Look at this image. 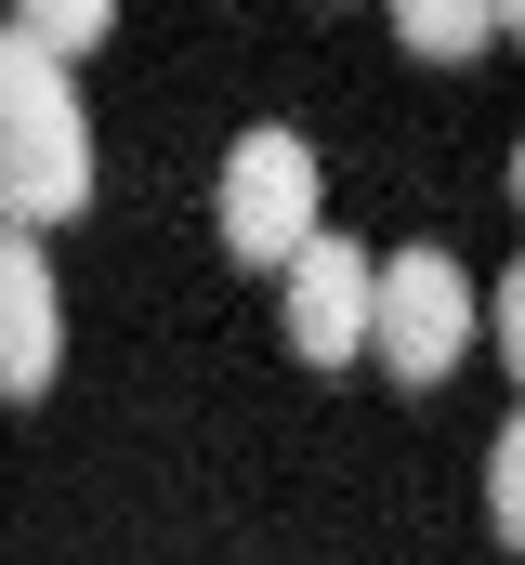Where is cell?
<instances>
[{
    "label": "cell",
    "mask_w": 525,
    "mask_h": 565,
    "mask_svg": "<svg viewBox=\"0 0 525 565\" xmlns=\"http://www.w3.org/2000/svg\"><path fill=\"white\" fill-rule=\"evenodd\" d=\"M93 211V119H79V79L40 66L26 40H0V224L40 237Z\"/></svg>",
    "instance_id": "1"
},
{
    "label": "cell",
    "mask_w": 525,
    "mask_h": 565,
    "mask_svg": "<svg viewBox=\"0 0 525 565\" xmlns=\"http://www.w3.org/2000/svg\"><path fill=\"white\" fill-rule=\"evenodd\" d=\"M473 329H486V289L460 277L447 250H394V264H368V355H382L407 395H433V382L473 355Z\"/></svg>",
    "instance_id": "2"
},
{
    "label": "cell",
    "mask_w": 525,
    "mask_h": 565,
    "mask_svg": "<svg viewBox=\"0 0 525 565\" xmlns=\"http://www.w3.org/2000/svg\"><path fill=\"white\" fill-rule=\"evenodd\" d=\"M211 211H224V250H237V264H276V277H289L302 237H315V145L276 132V119L237 132V145H224V198H211Z\"/></svg>",
    "instance_id": "3"
},
{
    "label": "cell",
    "mask_w": 525,
    "mask_h": 565,
    "mask_svg": "<svg viewBox=\"0 0 525 565\" xmlns=\"http://www.w3.org/2000/svg\"><path fill=\"white\" fill-rule=\"evenodd\" d=\"M289 355L302 369H342V355H368V250L355 237H302V264H289Z\"/></svg>",
    "instance_id": "4"
},
{
    "label": "cell",
    "mask_w": 525,
    "mask_h": 565,
    "mask_svg": "<svg viewBox=\"0 0 525 565\" xmlns=\"http://www.w3.org/2000/svg\"><path fill=\"white\" fill-rule=\"evenodd\" d=\"M53 369H66V302H53V264H40V237H13V224H0V395H53Z\"/></svg>",
    "instance_id": "5"
},
{
    "label": "cell",
    "mask_w": 525,
    "mask_h": 565,
    "mask_svg": "<svg viewBox=\"0 0 525 565\" xmlns=\"http://www.w3.org/2000/svg\"><path fill=\"white\" fill-rule=\"evenodd\" d=\"M0 40H26L40 66H79V53L106 40V13H93V0H26V13H0Z\"/></svg>",
    "instance_id": "6"
},
{
    "label": "cell",
    "mask_w": 525,
    "mask_h": 565,
    "mask_svg": "<svg viewBox=\"0 0 525 565\" xmlns=\"http://www.w3.org/2000/svg\"><path fill=\"white\" fill-rule=\"evenodd\" d=\"M394 40H407V53H433V66H460V53H486V40H500V13H473V0H407V13H394Z\"/></svg>",
    "instance_id": "7"
},
{
    "label": "cell",
    "mask_w": 525,
    "mask_h": 565,
    "mask_svg": "<svg viewBox=\"0 0 525 565\" xmlns=\"http://www.w3.org/2000/svg\"><path fill=\"white\" fill-rule=\"evenodd\" d=\"M486 526L525 553V408L500 422V447H486Z\"/></svg>",
    "instance_id": "8"
},
{
    "label": "cell",
    "mask_w": 525,
    "mask_h": 565,
    "mask_svg": "<svg viewBox=\"0 0 525 565\" xmlns=\"http://www.w3.org/2000/svg\"><path fill=\"white\" fill-rule=\"evenodd\" d=\"M486 329H500V355H513V382H525V264L486 289Z\"/></svg>",
    "instance_id": "9"
},
{
    "label": "cell",
    "mask_w": 525,
    "mask_h": 565,
    "mask_svg": "<svg viewBox=\"0 0 525 565\" xmlns=\"http://www.w3.org/2000/svg\"><path fill=\"white\" fill-rule=\"evenodd\" d=\"M513 211H525V145H513Z\"/></svg>",
    "instance_id": "10"
},
{
    "label": "cell",
    "mask_w": 525,
    "mask_h": 565,
    "mask_svg": "<svg viewBox=\"0 0 525 565\" xmlns=\"http://www.w3.org/2000/svg\"><path fill=\"white\" fill-rule=\"evenodd\" d=\"M500 40H525V13H500Z\"/></svg>",
    "instance_id": "11"
}]
</instances>
